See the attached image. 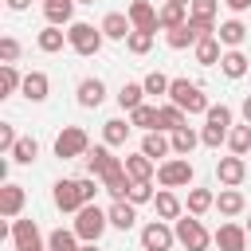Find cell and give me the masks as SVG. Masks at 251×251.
Returning <instances> with one entry per match:
<instances>
[{
    "instance_id": "db71d44e",
    "label": "cell",
    "mask_w": 251,
    "mask_h": 251,
    "mask_svg": "<svg viewBox=\"0 0 251 251\" xmlns=\"http://www.w3.org/2000/svg\"><path fill=\"white\" fill-rule=\"evenodd\" d=\"M78 4H94V0H78Z\"/></svg>"
},
{
    "instance_id": "f546056e",
    "label": "cell",
    "mask_w": 251,
    "mask_h": 251,
    "mask_svg": "<svg viewBox=\"0 0 251 251\" xmlns=\"http://www.w3.org/2000/svg\"><path fill=\"white\" fill-rule=\"evenodd\" d=\"M141 153L157 161V157H165V153H173V141H169V137H165L161 129H149V133L141 137Z\"/></svg>"
},
{
    "instance_id": "cb8c5ba5",
    "label": "cell",
    "mask_w": 251,
    "mask_h": 251,
    "mask_svg": "<svg viewBox=\"0 0 251 251\" xmlns=\"http://www.w3.org/2000/svg\"><path fill=\"white\" fill-rule=\"evenodd\" d=\"M220 47H224V43H220L216 35H204V39L192 47V55H196V63H200V67H216V63L224 59V51H220Z\"/></svg>"
},
{
    "instance_id": "52a82bcc",
    "label": "cell",
    "mask_w": 251,
    "mask_h": 251,
    "mask_svg": "<svg viewBox=\"0 0 251 251\" xmlns=\"http://www.w3.org/2000/svg\"><path fill=\"white\" fill-rule=\"evenodd\" d=\"M192 161L188 157H169V161H161L157 165V180H161V188H184V184H192Z\"/></svg>"
},
{
    "instance_id": "d6986e66",
    "label": "cell",
    "mask_w": 251,
    "mask_h": 251,
    "mask_svg": "<svg viewBox=\"0 0 251 251\" xmlns=\"http://www.w3.org/2000/svg\"><path fill=\"white\" fill-rule=\"evenodd\" d=\"M98 27H102V35H106V39H126V35L133 31V24H129V16H126V12H106Z\"/></svg>"
},
{
    "instance_id": "f1b7e54d",
    "label": "cell",
    "mask_w": 251,
    "mask_h": 251,
    "mask_svg": "<svg viewBox=\"0 0 251 251\" xmlns=\"http://www.w3.org/2000/svg\"><path fill=\"white\" fill-rule=\"evenodd\" d=\"M129 122H133V129H145V133H149V129H161V106H145V102H141V106L129 114Z\"/></svg>"
},
{
    "instance_id": "83f0119b",
    "label": "cell",
    "mask_w": 251,
    "mask_h": 251,
    "mask_svg": "<svg viewBox=\"0 0 251 251\" xmlns=\"http://www.w3.org/2000/svg\"><path fill=\"white\" fill-rule=\"evenodd\" d=\"M75 4L78 0H43V16H47V24H71V16H75Z\"/></svg>"
},
{
    "instance_id": "b9f144b4",
    "label": "cell",
    "mask_w": 251,
    "mask_h": 251,
    "mask_svg": "<svg viewBox=\"0 0 251 251\" xmlns=\"http://www.w3.org/2000/svg\"><path fill=\"white\" fill-rule=\"evenodd\" d=\"M20 86H24V75L16 71V63H4V67H0V94L8 98V94H16Z\"/></svg>"
},
{
    "instance_id": "30bf717a",
    "label": "cell",
    "mask_w": 251,
    "mask_h": 251,
    "mask_svg": "<svg viewBox=\"0 0 251 251\" xmlns=\"http://www.w3.org/2000/svg\"><path fill=\"white\" fill-rule=\"evenodd\" d=\"M216 176H220L224 188H235V184H243V176H247V161H243L239 153L220 157V161H216Z\"/></svg>"
},
{
    "instance_id": "7402d4cb",
    "label": "cell",
    "mask_w": 251,
    "mask_h": 251,
    "mask_svg": "<svg viewBox=\"0 0 251 251\" xmlns=\"http://www.w3.org/2000/svg\"><path fill=\"white\" fill-rule=\"evenodd\" d=\"M133 224H137V204H129V200H114V204H110V227L129 231Z\"/></svg>"
},
{
    "instance_id": "9a60e30c",
    "label": "cell",
    "mask_w": 251,
    "mask_h": 251,
    "mask_svg": "<svg viewBox=\"0 0 251 251\" xmlns=\"http://www.w3.org/2000/svg\"><path fill=\"white\" fill-rule=\"evenodd\" d=\"M24 200H27V196H24V184H12V180H8V184L0 188V216H4V220H16V216L24 212Z\"/></svg>"
},
{
    "instance_id": "4fadbf2b",
    "label": "cell",
    "mask_w": 251,
    "mask_h": 251,
    "mask_svg": "<svg viewBox=\"0 0 251 251\" xmlns=\"http://www.w3.org/2000/svg\"><path fill=\"white\" fill-rule=\"evenodd\" d=\"M102 188L114 196V200H129V188H133V176L126 173V161L122 165H114L106 176H102Z\"/></svg>"
},
{
    "instance_id": "ffe728a7",
    "label": "cell",
    "mask_w": 251,
    "mask_h": 251,
    "mask_svg": "<svg viewBox=\"0 0 251 251\" xmlns=\"http://www.w3.org/2000/svg\"><path fill=\"white\" fill-rule=\"evenodd\" d=\"M220 71H224L227 78H243V75L251 71V59H247L239 47H227V51H224V59H220Z\"/></svg>"
},
{
    "instance_id": "ab89813d",
    "label": "cell",
    "mask_w": 251,
    "mask_h": 251,
    "mask_svg": "<svg viewBox=\"0 0 251 251\" xmlns=\"http://www.w3.org/2000/svg\"><path fill=\"white\" fill-rule=\"evenodd\" d=\"M216 12H220V0H192L188 4V16L200 24H212V27H216Z\"/></svg>"
},
{
    "instance_id": "836d02e7",
    "label": "cell",
    "mask_w": 251,
    "mask_h": 251,
    "mask_svg": "<svg viewBox=\"0 0 251 251\" xmlns=\"http://www.w3.org/2000/svg\"><path fill=\"white\" fill-rule=\"evenodd\" d=\"M169 141H173V153H176V157H188L196 145H204V141H200V133H192L188 126H184V129H173V133H169Z\"/></svg>"
},
{
    "instance_id": "8fae6325",
    "label": "cell",
    "mask_w": 251,
    "mask_h": 251,
    "mask_svg": "<svg viewBox=\"0 0 251 251\" xmlns=\"http://www.w3.org/2000/svg\"><path fill=\"white\" fill-rule=\"evenodd\" d=\"M212 239H216L220 251H247V227H243V224H231V220H227V224L216 227Z\"/></svg>"
},
{
    "instance_id": "3957f363",
    "label": "cell",
    "mask_w": 251,
    "mask_h": 251,
    "mask_svg": "<svg viewBox=\"0 0 251 251\" xmlns=\"http://www.w3.org/2000/svg\"><path fill=\"white\" fill-rule=\"evenodd\" d=\"M102 27H94V24H82V20H75L71 27H67V47L75 51V55H82V59H90V55H98L102 51Z\"/></svg>"
},
{
    "instance_id": "277c9868",
    "label": "cell",
    "mask_w": 251,
    "mask_h": 251,
    "mask_svg": "<svg viewBox=\"0 0 251 251\" xmlns=\"http://www.w3.org/2000/svg\"><path fill=\"white\" fill-rule=\"evenodd\" d=\"M169 102L173 106H180L184 114H208V98H204V90L196 86V82H188V78H173L169 82Z\"/></svg>"
},
{
    "instance_id": "603a6c76",
    "label": "cell",
    "mask_w": 251,
    "mask_h": 251,
    "mask_svg": "<svg viewBox=\"0 0 251 251\" xmlns=\"http://www.w3.org/2000/svg\"><path fill=\"white\" fill-rule=\"evenodd\" d=\"M63 43H67V31H63L59 24H47V27L35 35V47H39L43 55H55V51H63Z\"/></svg>"
},
{
    "instance_id": "5b68a950",
    "label": "cell",
    "mask_w": 251,
    "mask_h": 251,
    "mask_svg": "<svg viewBox=\"0 0 251 251\" xmlns=\"http://www.w3.org/2000/svg\"><path fill=\"white\" fill-rule=\"evenodd\" d=\"M227 133H231V110L220 102V106H208V114H204V129H200V141L208 145V149H220L224 141H227Z\"/></svg>"
},
{
    "instance_id": "44dd1931",
    "label": "cell",
    "mask_w": 251,
    "mask_h": 251,
    "mask_svg": "<svg viewBox=\"0 0 251 251\" xmlns=\"http://www.w3.org/2000/svg\"><path fill=\"white\" fill-rule=\"evenodd\" d=\"M153 208H157V216H161V220H180V216H184V204L176 200V192H173V188H161V192L153 196Z\"/></svg>"
},
{
    "instance_id": "2e32d148",
    "label": "cell",
    "mask_w": 251,
    "mask_h": 251,
    "mask_svg": "<svg viewBox=\"0 0 251 251\" xmlns=\"http://www.w3.org/2000/svg\"><path fill=\"white\" fill-rule=\"evenodd\" d=\"M126 16H129V24L141 27V31H157V27H161V24H157V8H153L149 0H133Z\"/></svg>"
},
{
    "instance_id": "8992f818",
    "label": "cell",
    "mask_w": 251,
    "mask_h": 251,
    "mask_svg": "<svg viewBox=\"0 0 251 251\" xmlns=\"http://www.w3.org/2000/svg\"><path fill=\"white\" fill-rule=\"evenodd\" d=\"M86 149H90V137H86L82 126H63V129H59V137H55V157L71 161V157H86Z\"/></svg>"
},
{
    "instance_id": "681fc988",
    "label": "cell",
    "mask_w": 251,
    "mask_h": 251,
    "mask_svg": "<svg viewBox=\"0 0 251 251\" xmlns=\"http://www.w3.org/2000/svg\"><path fill=\"white\" fill-rule=\"evenodd\" d=\"M243 122H251V94L243 98Z\"/></svg>"
},
{
    "instance_id": "ba28073f",
    "label": "cell",
    "mask_w": 251,
    "mask_h": 251,
    "mask_svg": "<svg viewBox=\"0 0 251 251\" xmlns=\"http://www.w3.org/2000/svg\"><path fill=\"white\" fill-rule=\"evenodd\" d=\"M176 231L169 227V220H149L141 227V251H173Z\"/></svg>"
},
{
    "instance_id": "bcb514c9",
    "label": "cell",
    "mask_w": 251,
    "mask_h": 251,
    "mask_svg": "<svg viewBox=\"0 0 251 251\" xmlns=\"http://www.w3.org/2000/svg\"><path fill=\"white\" fill-rule=\"evenodd\" d=\"M16 141H20V137H16V129L4 122V126H0V153H12V149H16Z\"/></svg>"
},
{
    "instance_id": "e0dca14e",
    "label": "cell",
    "mask_w": 251,
    "mask_h": 251,
    "mask_svg": "<svg viewBox=\"0 0 251 251\" xmlns=\"http://www.w3.org/2000/svg\"><path fill=\"white\" fill-rule=\"evenodd\" d=\"M20 94H24L27 102H43V98L51 94V78H47L43 71H27V75H24V86H20Z\"/></svg>"
},
{
    "instance_id": "9c48e42d",
    "label": "cell",
    "mask_w": 251,
    "mask_h": 251,
    "mask_svg": "<svg viewBox=\"0 0 251 251\" xmlns=\"http://www.w3.org/2000/svg\"><path fill=\"white\" fill-rule=\"evenodd\" d=\"M12 243H16V251H47L35 220H16L12 224Z\"/></svg>"
},
{
    "instance_id": "c3c4849f",
    "label": "cell",
    "mask_w": 251,
    "mask_h": 251,
    "mask_svg": "<svg viewBox=\"0 0 251 251\" xmlns=\"http://www.w3.org/2000/svg\"><path fill=\"white\" fill-rule=\"evenodd\" d=\"M4 4H8V8H12V12H24V8H27V4H31V0H4Z\"/></svg>"
},
{
    "instance_id": "5bb4252c",
    "label": "cell",
    "mask_w": 251,
    "mask_h": 251,
    "mask_svg": "<svg viewBox=\"0 0 251 251\" xmlns=\"http://www.w3.org/2000/svg\"><path fill=\"white\" fill-rule=\"evenodd\" d=\"M86 200H82V188L78 180H55V208L59 212H78Z\"/></svg>"
},
{
    "instance_id": "7bdbcfd3",
    "label": "cell",
    "mask_w": 251,
    "mask_h": 251,
    "mask_svg": "<svg viewBox=\"0 0 251 251\" xmlns=\"http://www.w3.org/2000/svg\"><path fill=\"white\" fill-rule=\"evenodd\" d=\"M169 82H173V78H165L161 71H149V75L141 78V86H145V94H153V98H157V94H169Z\"/></svg>"
},
{
    "instance_id": "e575fe53",
    "label": "cell",
    "mask_w": 251,
    "mask_h": 251,
    "mask_svg": "<svg viewBox=\"0 0 251 251\" xmlns=\"http://www.w3.org/2000/svg\"><path fill=\"white\" fill-rule=\"evenodd\" d=\"M184 20H188V8H184V4H173V0H169L165 8H157V24H161L165 31H169V27H180Z\"/></svg>"
},
{
    "instance_id": "484cf974",
    "label": "cell",
    "mask_w": 251,
    "mask_h": 251,
    "mask_svg": "<svg viewBox=\"0 0 251 251\" xmlns=\"http://www.w3.org/2000/svg\"><path fill=\"white\" fill-rule=\"evenodd\" d=\"M122 161H126V173H129L133 180H153V173H157V161H153V157H145V153L122 157Z\"/></svg>"
},
{
    "instance_id": "74e56055",
    "label": "cell",
    "mask_w": 251,
    "mask_h": 251,
    "mask_svg": "<svg viewBox=\"0 0 251 251\" xmlns=\"http://www.w3.org/2000/svg\"><path fill=\"white\" fill-rule=\"evenodd\" d=\"M47 251H78V235H75V227L67 231V227H55L51 235H47Z\"/></svg>"
},
{
    "instance_id": "f907efd6",
    "label": "cell",
    "mask_w": 251,
    "mask_h": 251,
    "mask_svg": "<svg viewBox=\"0 0 251 251\" xmlns=\"http://www.w3.org/2000/svg\"><path fill=\"white\" fill-rule=\"evenodd\" d=\"M78 251H98V243H82V247H78Z\"/></svg>"
},
{
    "instance_id": "d590c367",
    "label": "cell",
    "mask_w": 251,
    "mask_h": 251,
    "mask_svg": "<svg viewBox=\"0 0 251 251\" xmlns=\"http://www.w3.org/2000/svg\"><path fill=\"white\" fill-rule=\"evenodd\" d=\"M227 149H231V153H239V157H247V153H251V122L231 126V133H227Z\"/></svg>"
},
{
    "instance_id": "8d00e7d4",
    "label": "cell",
    "mask_w": 251,
    "mask_h": 251,
    "mask_svg": "<svg viewBox=\"0 0 251 251\" xmlns=\"http://www.w3.org/2000/svg\"><path fill=\"white\" fill-rule=\"evenodd\" d=\"M184 126H188V114H184L180 106L165 102V106H161V129H165V133H173V129H184Z\"/></svg>"
},
{
    "instance_id": "7a4b0ae2",
    "label": "cell",
    "mask_w": 251,
    "mask_h": 251,
    "mask_svg": "<svg viewBox=\"0 0 251 251\" xmlns=\"http://www.w3.org/2000/svg\"><path fill=\"white\" fill-rule=\"evenodd\" d=\"M173 231H176V243L184 247V251H208L216 239L208 235V227L200 224V216H180V220H173Z\"/></svg>"
},
{
    "instance_id": "d6a6232c",
    "label": "cell",
    "mask_w": 251,
    "mask_h": 251,
    "mask_svg": "<svg viewBox=\"0 0 251 251\" xmlns=\"http://www.w3.org/2000/svg\"><path fill=\"white\" fill-rule=\"evenodd\" d=\"M129 129H133V122H122V118H110L106 126H102V141L114 149V145H126V137H129Z\"/></svg>"
},
{
    "instance_id": "60d3db41",
    "label": "cell",
    "mask_w": 251,
    "mask_h": 251,
    "mask_svg": "<svg viewBox=\"0 0 251 251\" xmlns=\"http://www.w3.org/2000/svg\"><path fill=\"white\" fill-rule=\"evenodd\" d=\"M153 35H157V31H141V27H133V31L126 35V51H129V55H145V51L153 47Z\"/></svg>"
},
{
    "instance_id": "7dc6e473",
    "label": "cell",
    "mask_w": 251,
    "mask_h": 251,
    "mask_svg": "<svg viewBox=\"0 0 251 251\" xmlns=\"http://www.w3.org/2000/svg\"><path fill=\"white\" fill-rule=\"evenodd\" d=\"M224 4H227V12H235V16L251 12V0H224Z\"/></svg>"
},
{
    "instance_id": "4316f807",
    "label": "cell",
    "mask_w": 251,
    "mask_h": 251,
    "mask_svg": "<svg viewBox=\"0 0 251 251\" xmlns=\"http://www.w3.org/2000/svg\"><path fill=\"white\" fill-rule=\"evenodd\" d=\"M216 208H220V216H239L243 208H247V200H243V192L239 188H220V196H216Z\"/></svg>"
},
{
    "instance_id": "d4e9b609",
    "label": "cell",
    "mask_w": 251,
    "mask_h": 251,
    "mask_svg": "<svg viewBox=\"0 0 251 251\" xmlns=\"http://www.w3.org/2000/svg\"><path fill=\"white\" fill-rule=\"evenodd\" d=\"M216 39H220L224 47H239V43L247 39V24H243V20H224V24L216 27Z\"/></svg>"
},
{
    "instance_id": "7c38bea8",
    "label": "cell",
    "mask_w": 251,
    "mask_h": 251,
    "mask_svg": "<svg viewBox=\"0 0 251 251\" xmlns=\"http://www.w3.org/2000/svg\"><path fill=\"white\" fill-rule=\"evenodd\" d=\"M114 165H122V157H114L106 141H102V145H94V149H86V169H90V176H98V180H102Z\"/></svg>"
},
{
    "instance_id": "ee69618b",
    "label": "cell",
    "mask_w": 251,
    "mask_h": 251,
    "mask_svg": "<svg viewBox=\"0 0 251 251\" xmlns=\"http://www.w3.org/2000/svg\"><path fill=\"white\" fill-rule=\"evenodd\" d=\"M157 192H153V180H133V188H129V204H149Z\"/></svg>"
},
{
    "instance_id": "4dcf8cb0",
    "label": "cell",
    "mask_w": 251,
    "mask_h": 251,
    "mask_svg": "<svg viewBox=\"0 0 251 251\" xmlns=\"http://www.w3.org/2000/svg\"><path fill=\"white\" fill-rule=\"evenodd\" d=\"M184 208H188L192 216H204V212H212V208H216V192H212V188H188Z\"/></svg>"
},
{
    "instance_id": "f35d334b",
    "label": "cell",
    "mask_w": 251,
    "mask_h": 251,
    "mask_svg": "<svg viewBox=\"0 0 251 251\" xmlns=\"http://www.w3.org/2000/svg\"><path fill=\"white\" fill-rule=\"evenodd\" d=\"M8 157H12L16 165H31V161L39 157V141H35V137H20V141H16V149H12Z\"/></svg>"
},
{
    "instance_id": "6da1fadb",
    "label": "cell",
    "mask_w": 251,
    "mask_h": 251,
    "mask_svg": "<svg viewBox=\"0 0 251 251\" xmlns=\"http://www.w3.org/2000/svg\"><path fill=\"white\" fill-rule=\"evenodd\" d=\"M106 227H110V212H102L98 204H82V208L75 212V235H78L82 243H98Z\"/></svg>"
},
{
    "instance_id": "f6af8a7d",
    "label": "cell",
    "mask_w": 251,
    "mask_h": 251,
    "mask_svg": "<svg viewBox=\"0 0 251 251\" xmlns=\"http://www.w3.org/2000/svg\"><path fill=\"white\" fill-rule=\"evenodd\" d=\"M0 59H4V63H16V59H20V43H16L12 35L0 39Z\"/></svg>"
},
{
    "instance_id": "816d5d0a",
    "label": "cell",
    "mask_w": 251,
    "mask_h": 251,
    "mask_svg": "<svg viewBox=\"0 0 251 251\" xmlns=\"http://www.w3.org/2000/svg\"><path fill=\"white\" fill-rule=\"evenodd\" d=\"M173 4H184V8H188V4H192V0H173Z\"/></svg>"
},
{
    "instance_id": "1f68e13d",
    "label": "cell",
    "mask_w": 251,
    "mask_h": 251,
    "mask_svg": "<svg viewBox=\"0 0 251 251\" xmlns=\"http://www.w3.org/2000/svg\"><path fill=\"white\" fill-rule=\"evenodd\" d=\"M141 102H145V86H141V82H122V90H118V106H122L126 114H133Z\"/></svg>"
},
{
    "instance_id": "f5cc1de1",
    "label": "cell",
    "mask_w": 251,
    "mask_h": 251,
    "mask_svg": "<svg viewBox=\"0 0 251 251\" xmlns=\"http://www.w3.org/2000/svg\"><path fill=\"white\" fill-rule=\"evenodd\" d=\"M243 227H247V235H251V220H247V224H243Z\"/></svg>"
},
{
    "instance_id": "ac0fdd59",
    "label": "cell",
    "mask_w": 251,
    "mask_h": 251,
    "mask_svg": "<svg viewBox=\"0 0 251 251\" xmlns=\"http://www.w3.org/2000/svg\"><path fill=\"white\" fill-rule=\"evenodd\" d=\"M75 94H78V106L82 110H98L102 98H106V86H102V78H82Z\"/></svg>"
}]
</instances>
